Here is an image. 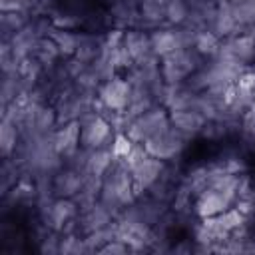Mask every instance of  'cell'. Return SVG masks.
Listing matches in <instances>:
<instances>
[{
    "instance_id": "e0dca14e",
    "label": "cell",
    "mask_w": 255,
    "mask_h": 255,
    "mask_svg": "<svg viewBox=\"0 0 255 255\" xmlns=\"http://www.w3.org/2000/svg\"><path fill=\"white\" fill-rule=\"evenodd\" d=\"M219 44H221V38L217 34H213L211 30H197L195 40H193V50L199 56H203L205 60H209V58L217 56Z\"/></svg>"
},
{
    "instance_id": "7a4b0ae2",
    "label": "cell",
    "mask_w": 255,
    "mask_h": 255,
    "mask_svg": "<svg viewBox=\"0 0 255 255\" xmlns=\"http://www.w3.org/2000/svg\"><path fill=\"white\" fill-rule=\"evenodd\" d=\"M203 64H205V58L199 56L193 48L175 50L159 60V68L165 84H183Z\"/></svg>"
},
{
    "instance_id": "30bf717a",
    "label": "cell",
    "mask_w": 255,
    "mask_h": 255,
    "mask_svg": "<svg viewBox=\"0 0 255 255\" xmlns=\"http://www.w3.org/2000/svg\"><path fill=\"white\" fill-rule=\"evenodd\" d=\"M52 141L56 151L62 157L72 155L80 149V122H68L64 126H58L52 133Z\"/></svg>"
},
{
    "instance_id": "d4e9b609",
    "label": "cell",
    "mask_w": 255,
    "mask_h": 255,
    "mask_svg": "<svg viewBox=\"0 0 255 255\" xmlns=\"http://www.w3.org/2000/svg\"><path fill=\"white\" fill-rule=\"evenodd\" d=\"M215 2H217V4H229L231 0H215Z\"/></svg>"
},
{
    "instance_id": "484cf974",
    "label": "cell",
    "mask_w": 255,
    "mask_h": 255,
    "mask_svg": "<svg viewBox=\"0 0 255 255\" xmlns=\"http://www.w3.org/2000/svg\"><path fill=\"white\" fill-rule=\"evenodd\" d=\"M128 2H131V4H135V6L139 4V0H128Z\"/></svg>"
},
{
    "instance_id": "9c48e42d",
    "label": "cell",
    "mask_w": 255,
    "mask_h": 255,
    "mask_svg": "<svg viewBox=\"0 0 255 255\" xmlns=\"http://www.w3.org/2000/svg\"><path fill=\"white\" fill-rule=\"evenodd\" d=\"M84 181H86V173L64 165L62 169H58L54 173V179H52L54 195L56 197H74L82 189Z\"/></svg>"
},
{
    "instance_id": "8fae6325",
    "label": "cell",
    "mask_w": 255,
    "mask_h": 255,
    "mask_svg": "<svg viewBox=\"0 0 255 255\" xmlns=\"http://www.w3.org/2000/svg\"><path fill=\"white\" fill-rule=\"evenodd\" d=\"M124 46L129 52L133 64H139L151 56H155L151 52V42H149V34L145 30L139 28H129L124 32Z\"/></svg>"
},
{
    "instance_id": "277c9868",
    "label": "cell",
    "mask_w": 255,
    "mask_h": 255,
    "mask_svg": "<svg viewBox=\"0 0 255 255\" xmlns=\"http://www.w3.org/2000/svg\"><path fill=\"white\" fill-rule=\"evenodd\" d=\"M114 135L116 131L110 122L98 112H90L80 120V145L84 149L110 147Z\"/></svg>"
},
{
    "instance_id": "ac0fdd59",
    "label": "cell",
    "mask_w": 255,
    "mask_h": 255,
    "mask_svg": "<svg viewBox=\"0 0 255 255\" xmlns=\"http://www.w3.org/2000/svg\"><path fill=\"white\" fill-rule=\"evenodd\" d=\"M233 16L237 24L243 30H255V0H239V2H229Z\"/></svg>"
},
{
    "instance_id": "5b68a950",
    "label": "cell",
    "mask_w": 255,
    "mask_h": 255,
    "mask_svg": "<svg viewBox=\"0 0 255 255\" xmlns=\"http://www.w3.org/2000/svg\"><path fill=\"white\" fill-rule=\"evenodd\" d=\"M187 141L189 137H185L181 131H177L173 126L165 128L163 131L155 133L153 137L145 139L143 141V147L149 155L157 157V159H163V161H175L187 147Z\"/></svg>"
},
{
    "instance_id": "8992f818",
    "label": "cell",
    "mask_w": 255,
    "mask_h": 255,
    "mask_svg": "<svg viewBox=\"0 0 255 255\" xmlns=\"http://www.w3.org/2000/svg\"><path fill=\"white\" fill-rule=\"evenodd\" d=\"M217 56L227 58V60H235V62L245 64V66L255 62V30H247V32H241L237 36L223 38L219 44Z\"/></svg>"
},
{
    "instance_id": "ffe728a7",
    "label": "cell",
    "mask_w": 255,
    "mask_h": 255,
    "mask_svg": "<svg viewBox=\"0 0 255 255\" xmlns=\"http://www.w3.org/2000/svg\"><path fill=\"white\" fill-rule=\"evenodd\" d=\"M34 56L42 62V66H44V68H52V66L56 64V60H58V58H62V54H60V50H58L56 42H54L50 36L40 40V44H38V48H36V54H34Z\"/></svg>"
},
{
    "instance_id": "7c38bea8",
    "label": "cell",
    "mask_w": 255,
    "mask_h": 255,
    "mask_svg": "<svg viewBox=\"0 0 255 255\" xmlns=\"http://www.w3.org/2000/svg\"><path fill=\"white\" fill-rule=\"evenodd\" d=\"M213 34H217L221 40L223 38H231V36H237L241 32H247L243 30L235 16H233V10H231V4H217V14L211 22V28H209Z\"/></svg>"
},
{
    "instance_id": "7402d4cb",
    "label": "cell",
    "mask_w": 255,
    "mask_h": 255,
    "mask_svg": "<svg viewBox=\"0 0 255 255\" xmlns=\"http://www.w3.org/2000/svg\"><path fill=\"white\" fill-rule=\"evenodd\" d=\"M241 135L247 143L255 145V104H251L241 116Z\"/></svg>"
},
{
    "instance_id": "5bb4252c",
    "label": "cell",
    "mask_w": 255,
    "mask_h": 255,
    "mask_svg": "<svg viewBox=\"0 0 255 255\" xmlns=\"http://www.w3.org/2000/svg\"><path fill=\"white\" fill-rule=\"evenodd\" d=\"M114 161H116V157H114V153H112L110 147L90 149L88 165H86V173H88V175H96V177H104L106 171L112 167Z\"/></svg>"
},
{
    "instance_id": "44dd1931",
    "label": "cell",
    "mask_w": 255,
    "mask_h": 255,
    "mask_svg": "<svg viewBox=\"0 0 255 255\" xmlns=\"http://www.w3.org/2000/svg\"><path fill=\"white\" fill-rule=\"evenodd\" d=\"M133 145H135V143L128 137L126 131H118V133L114 135V139H112L110 149H112V153H114L116 159H126V157L129 155V151L133 149Z\"/></svg>"
},
{
    "instance_id": "d6986e66",
    "label": "cell",
    "mask_w": 255,
    "mask_h": 255,
    "mask_svg": "<svg viewBox=\"0 0 255 255\" xmlns=\"http://www.w3.org/2000/svg\"><path fill=\"white\" fill-rule=\"evenodd\" d=\"M189 16L187 0H165V22L171 26H183Z\"/></svg>"
},
{
    "instance_id": "4fadbf2b",
    "label": "cell",
    "mask_w": 255,
    "mask_h": 255,
    "mask_svg": "<svg viewBox=\"0 0 255 255\" xmlns=\"http://www.w3.org/2000/svg\"><path fill=\"white\" fill-rule=\"evenodd\" d=\"M20 141H22L20 128L14 122H10L8 118H2V122H0V155H2V159L14 157Z\"/></svg>"
},
{
    "instance_id": "2e32d148",
    "label": "cell",
    "mask_w": 255,
    "mask_h": 255,
    "mask_svg": "<svg viewBox=\"0 0 255 255\" xmlns=\"http://www.w3.org/2000/svg\"><path fill=\"white\" fill-rule=\"evenodd\" d=\"M32 12H2L0 16V28H2V40H8L12 34L22 30L32 22Z\"/></svg>"
},
{
    "instance_id": "cb8c5ba5",
    "label": "cell",
    "mask_w": 255,
    "mask_h": 255,
    "mask_svg": "<svg viewBox=\"0 0 255 255\" xmlns=\"http://www.w3.org/2000/svg\"><path fill=\"white\" fill-rule=\"evenodd\" d=\"M129 251H131V247H129L126 241H122V239L118 237V239H112L110 243H106L98 253H112V255L118 253V255H124V253H129Z\"/></svg>"
},
{
    "instance_id": "6da1fadb",
    "label": "cell",
    "mask_w": 255,
    "mask_h": 255,
    "mask_svg": "<svg viewBox=\"0 0 255 255\" xmlns=\"http://www.w3.org/2000/svg\"><path fill=\"white\" fill-rule=\"evenodd\" d=\"M137 197L133 189V179L129 173V167L124 159H116L112 167L102 177V189H100V201L108 205L116 215H120L122 209L131 205Z\"/></svg>"
},
{
    "instance_id": "ba28073f",
    "label": "cell",
    "mask_w": 255,
    "mask_h": 255,
    "mask_svg": "<svg viewBox=\"0 0 255 255\" xmlns=\"http://www.w3.org/2000/svg\"><path fill=\"white\" fill-rule=\"evenodd\" d=\"M169 124L181 131L185 137L193 139L197 135H201L205 124H207V118L195 110H177V112H169Z\"/></svg>"
},
{
    "instance_id": "52a82bcc",
    "label": "cell",
    "mask_w": 255,
    "mask_h": 255,
    "mask_svg": "<svg viewBox=\"0 0 255 255\" xmlns=\"http://www.w3.org/2000/svg\"><path fill=\"white\" fill-rule=\"evenodd\" d=\"M129 96H131V86L128 78L122 76H114L112 80L104 82L98 88V100L106 110L126 112L129 106Z\"/></svg>"
},
{
    "instance_id": "3957f363",
    "label": "cell",
    "mask_w": 255,
    "mask_h": 255,
    "mask_svg": "<svg viewBox=\"0 0 255 255\" xmlns=\"http://www.w3.org/2000/svg\"><path fill=\"white\" fill-rule=\"evenodd\" d=\"M169 126H171L169 124V112L163 106H153L151 110L133 118L126 129V133L133 143H143L145 139L153 137L155 133L163 131Z\"/></svg>"
},
{
    "instance_id": "603a6c76",
    "label": "cell",
    "mask_w": 255,
    "mask_h": 255,
    "mask_svg": "<svg viewBox=\"0 0 255 255\" xmlns=\"http://www.w3.org/2000/svg\"><path fill=\"white\" fill-rule=\"evenodd\" d=\"M2 12H32L34 14V0H0Z\"/></svg>"
},
{
    "instance_id": "9a60e30c",
    "label": "cell",
    "mask_w": 255,
    "mask_h": 255,
    "mask_svg": "<svg viewBox=\"0 0 255 255\" xmlns=\"http://www.w3.org/2000/svg\"><path fill=\"white\" fill-rule=\"evenodd\" d=\"M50 38L56 42L62 58L76 56L78 44H80V32H76V30H64V28H52Z\"/></svg>"
}]
</instances>
